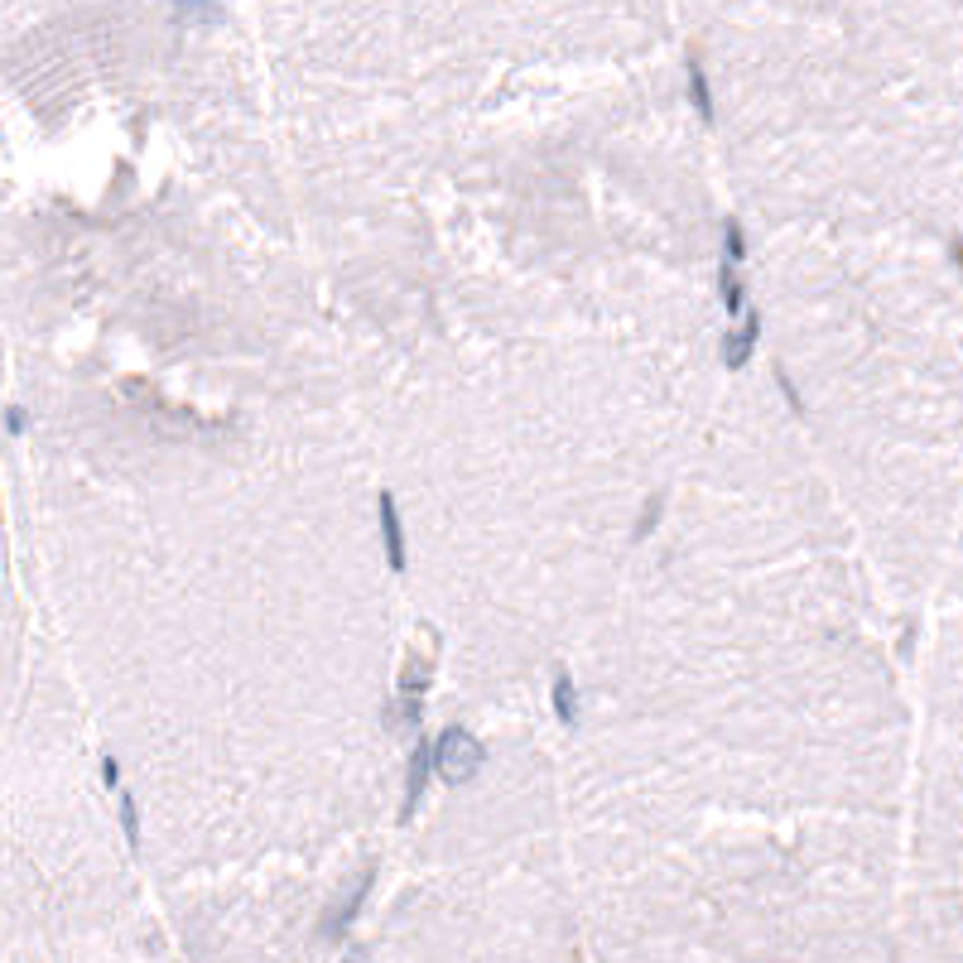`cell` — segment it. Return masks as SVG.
<instances>
[{"label": "cell", "mask_w": 963, "mask_h": 963, "mask_svg": "<svg viewBox=\"0 0 963 963\" xmlns=\"http://www.w3.org/2000/svg\"><path fill=\"white\" fill-rule=\"evenodd\" d=\"M424 651H410L405 669L395 679V703L386 709V727H420L424 723V699L434 689V669H438V631L424 627Z\"/></svg>", "instance_id": "1"}, {"label": "cell", "mask_w": 963, "mask_h": 963, "mask_svg": "<svg viewBox=\"0 0 963 963\" xmlns=\"http://www.w3.org/2000/svg\"><path fill=\"white\" fill-rule=\"evenodd\" d=\"M482 766H486V742L472 737L468 727L448 723L444 733L434 737V776L438 780H448V786H468Z\"/></svg>", "instance_id": "2"}, {"label": "cell", "mask_w": 963, "mask_h": 963, "mask_svg": "<svg viewBox=\"0 0 963 963\" xmlns=\"http://www.w3.org/2000/svg\"><path fill=\"white\" fill-rule=\"evenodd\" d=\"M429 780H434V737H420L410 752L405 766V800H400V824H410L420 814L424 795H429Z\"/></svg>", "instance_id": "3"}, {"label": "cell", "mask_w": 963, "mask_h": 963, "mask_svg": "<svg viewBox=\"0 0 963 963\" xmlns=\"http://www.w3.org/2000/svg\"><path fill=\"white\" fill-rule=\"evenodd\" d=\"M371 886H376V862H371L367 872H362V882H357V886H347V896L337 901V906L323 916V925H319V930H323V940H347V930H352V925H357L362 906H367Z\"/></svg>", "instance_id": "4"}, {"label": "cell", "mask_w": 963, "mask_h": 963, "mask_svg": "<svg viewBox=\"0 0 963 963\" xmlns=\"http://www.w3.org/2000/svg\"><path fill=\"white\" fill-rule=\"evenodd\" d=\"M376 520H381V550H386V564L395 569V574H405V569H410L405 526H400V506H395V496H390V492L376 496Z\"/></svg>", "instance_id": "5"}, {"label": "cell", "mask_w": 963, "mask_h": 963, "mask_svg": "<svg viewBox=\"0 0 963 963\" xmlns=\"http://www.w3.org/2000/svg\"><path fill=\"white\" fill-rule=\"evenodd\" d=\"M757 343H761V313L752 309H742V328H733V333L723 337V362H727V371H742L752 362V352H757Z\"/></svg>", "instance_id": "6"}, {"label": "cell", "mask_w": 963, "mask_h": 963, "mask_svg": "<svg viewBox=\"0 0 963 963\" xmlns=\"http://www.w3.org/2000/svg\"><path fill=\"white\" fill-rule=\"evenodd\" d=\"M685 72H689V102H693V112H699V121H703V126H718L713 88H709V72H703L699 54H689V58H685Z\"/></svg>", "instance_id": "7"}, {"label": "cell", "mask_w": 963, "mask_h": 963, "mask_svg": "<svg viewBox=\"0 0 963 963\" xmlns=\"http://www.w3.org/2000/svg\"><path fill=\"white\" fill-rule=\"evenodd\" d=\"M550 703H554V718L564 727H578V685H574V675H569V669H559L554 675V689H550Z\"/></svg>", "instance_id": "8"}, {"label": "cell", "mask_w": 963, "mask_h": 963, "mask_svg": "<svg viewBox=\"0 0 963 963\" xmlns=\"http://www.w3.org/2000/svg\"><path fill=\"white\" fill-rule=\"evenodd\" d=\"M718 289H723V309L733 319H742V309H747V279L737 275L733 261H723V271H718Z\"/></svg>", "instance_id": "9"}, {"label": "cell", "mask_w": 963, "mask_h": 963, "mask_svg": "<svg viewBox=\"0 0 963 963\" xmlns=\"http://www.w3.org/2000/svg\"><path fill=\"white\" fill-rule=\"evenodd\" d=\"M723 261H733V265L747 261V227H742L737 213L723 217Z\"/></svg>", "instance_id": "10"}, {"label": "cell", "mask_w": 963, "mask_h": 963, "mask_svg": "<svg viewBox=\"0 0 963 963\" xmlns=\"http://www.w3.org/2000/svg\"><path fill=\"white\" fill-rule=\"evenodd\" d=\"M174 20H179V24H188V20L222 24V20H227V10L217 5V0H179V5H174Z\"/></svg>", "instance_id": "11"}, {"label": "cell", "mask_w": 963, "mask_h": 963, "mask_svg": "<svg viewBox=\"0 0 963 963\" xmlns=\"http://www.w3.org/2000/svg\"><path fill=\"white\" fill-rule=\"evenodd\" d=\"M661 516H665V492H651L645 496V506H641V520H637V530H631V540L637 544L651 540L655 526H661Z\"/></svg>", "instance_id": "12"}, {"label": "cell", "mask_w": 963, "mask_h": 963, "mask_svg": "<svg viewBox=\"0 0 963 963\" xmlns=\"http://www.w3.org/2000/svg\"><path fill=\"white\" fill-rule=\"evenodd\" d=\"M121 828H126V844H130V852H140V804H136V795L130 790H121Z\"/></svg>", "instance_id": "13"}, {"label": "cell", "mask_w": 963, "mask_h": 963, "mask_svg": "<svg viewBox=\"0 0 963 963\" xmlns=\"http://www.w3.org/2000/svg\"><path fill=\"white\" fill-rule=\"evenodd\" d=\"M776 381H780V390H786V400H790V410H795V414H804V400H800V390H795V381H790V376H786V371H780V367H776Z\"/></svg>", "instance_id": "14"}, {"label": "cell", "mask_w": 963, "mask_h": 963, "mask_svg": "<svg viewBox=\"0 0 963 963\" xmlns=\"http://www.w3.org/2000/svg\"><path fill=\"white\" fill-rule=\"evenodd\" d=\"M5 429H10V434H24V429H30V414H24L20 405H10V410H5Z\"/></svg>", "instance_id": "15"}, {"label": "cell", "mask_w": 963, "mask_h": 963, "mask_svg": "<svg viewBox=\"0 0 963 963\" xmlns=\"http://www.w3.org/2000/svg\"><path fill=\"white\" fill-rule=\"evenodd\" d=\"M102 780H106L112 790H121V761H116V757H102Z\"/></svg>", "instance_id": "16"}, {"label": "cell", "mask_w": 963, "mask_h": 963, "mask_svg": "<svg viewBox=\"0 0 963 963\" xmlns=\"http://www.w3.org/2000/svg\"><path fill=\"white\" fill-rule=\"evenodd\" d=\"M954 261H959V265H963V241H959V247H954Z\"/></svg>", "instance_id": "17"}]
</instances>
